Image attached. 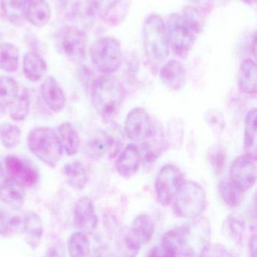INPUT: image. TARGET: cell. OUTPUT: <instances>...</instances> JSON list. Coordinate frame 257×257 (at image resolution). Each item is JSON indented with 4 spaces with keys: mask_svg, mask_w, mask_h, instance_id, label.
<instances>
[{
    "mask_svg": "<svg viewBox=\"0 0 257 257\" xmlns=\"http://www.w3.org/2000/svg\"><path fill=\"white\" fill-rule=\"evenodd\" d=\"M23 70L27 79L36 82L45 75L47 63L40 54L35 51H29L24 54L23 59Z\"/></svg>",
    "mask_w": 257,
    "mask_h": 257,
    "instance_id": "22",
    "label": "cell"
},
{
    "mask_svg": "<svg viewBox=\"0 0 257 257\" xmlns=\"http://www.w3.org/2000/svg\"><path fill=\"white\" fill-rule=\"evenodd\" d=\"M57 130L63 151L69 156L76 154L79 149L80 137L73 124L70 122H64Z\"/></svg>",
    "mask_w": 257,
    "mask_h": 257,
    "instance_id": "25",
    "label": "cell"
},
{
    "mask_svg": "<svg viewBox=\"0 0 257 257\" xmlns=\"http://www.w3.org/2000/svg\"><path fill=\"white\" fill-rule=\"evenodd\" d=\"M22 232L27 245L33 250L38 248L43 235V223L40 216L33 211L27 213L23 223Z\"/></svg>",
    "mask_w": 257,
    "mask_h": 257,
    "instance_id": "21",
    "label": "cell"
},
{
    "mask_svg": "<svg viewBox=\"0 0 257 257\" xmlns=\"http://www.w3.org/2000/svg\"><path fill=\"white\" fill-rule=\"evenodd\" d=\"M165 136L161 128L155 123L149 136L141 142L142 159H144L147 163L155 161L164 151L166 144Z\"/></svg>",
    "mask_w": 257,
    "mask_h": 257,
    "instance_id": "18",
    "label": "cell"
},
{
    "mask_svg": "<svg viewBox=\"0 0 257 257\" xmlns=\"http://www.w3.org/2000/svg\"><path fill=\"white\" fill-rule=\"evenodd\" d=\"M19 66V50L11 42L0 43V69L14 73Z\"/></svg>",
    "mask_w": 257,
    "mask_h": 257,
    "instance_id": "28",
    "label": "cell"
},
{
    "mask_svg": "<svg viewBox=\"0 0 257 257\" xmlns=\"http://www.w3.org/2000/svg\"><path fill=\"white\" fill-rule=\"evenodd\" d=\"M244 146L245 154L256 158V109L247 113L244 126Z\"/></svg>",
    "mask_w": 257,
    "mask_h": 257,
    "instance_id": "30",
    "label": "cell"
},
{
    "mask_svg": "<svg viewBox=\"0 0 257 257\" xmlns=\"http://www.w3.org/2000/svg\"><path fill=\"white\" fill-rule=\"evenodd\" d=\"M190 2L195 5H198V6H205V5L209 4L212 0H190Z\"/></svg>",
    "mask_w": 257,
    "mask_h": 257,
    "instance_id": "45",
    "label": "cell"
},
{
    "mask_svg": "<svg viewBox=\"0 0 257 257\" xmlns=\"http://www.w3.org/2000/svg\"><path fill=\"white\" fill-rule=\"evenodd\" d=\"M205 120L214 134H221L226 128V122L223 114L215 108H211L205 112Z\"/></svg>",
    "mask_w": 257,
    "mask_h": 257,
    "instance_id": "37",
    "label": "cell"
},
{
    "mask_svg": "<svg viewBox=\"0 0 257 257\" xmlns=\"http://www.w3.org/2000/svg\"><path fill=\"white\" fill-rule=\"evenodd\" d=\"M173 202L177 215L190 220L197 218L206 209V192L199 183L185 181L177 192Z\"/></svg>",
    "mask_w": 257,
    "mask_h": 257,
    "instance_id": "6",
    "label": "cell"
},
{
    "mask_svg": "<svg viewBox=\"0 0 257 257\" xmlns=\"http://www.w3.org/2000/svg\"><path fill=\"white\" fill-rule=\"evenodd\" d=\"M148 257H178V256L173 250L161 244L160 246L154 247L149 253Z\"/></svg>",
    "mask_w": 257,
    "mask_h": 257,
    "instance_id": "42",
    "label": "cell"
},
{
    "mask_svg": "<svg viewBox=\"0 0 257 257\" xmlns=\"http://www.w3.org/2000/svg\"><path fill=\"white\" fill-rule=\"evenodd\" d=\"M244 3H247L248 5H253L256 3V0H241Z\"/></svg>",
    "mask_w": 257,
    "mask_h": 257,
    "instance_id": "47",
    "label": "cell"
},
{
    "mask_svg": "<svg viewBox=\"0 0 257 257\" xmlns=\"http://www.w3.org/2000/svg\"><path fill=\"white\" fill-rule=\"evenodd\" d=\"M24 0H0L3 13L9 22L14 25H23L24 20L23 15Z\"/></svg>",
    "mask_w": 257,
    "mask_h": 257,
    "instance_id": "35",
    "label": "cell"
},
{
    "mask_svg": "<svg viewBox=\"0 0 257 257\" xmlns=\"http://www.w3.org/2000/svg\"><path fill=\"white\" fill-rule=\"evenodd\" d=\"M90 56L95 69L104 75H111L119 70L123 59L120 45L111 37L101 38L94 42Z\"/></svg>",
    "mask_w": 257,
    "mask_h": 257,
    "instance_id": "7",
    "label": "cell"
},
{
    "mask_svg": "<svg viewBox=\"0 0 257 257\" xmlns=\"http://www.w3.org/2000/svg\"><path fill=\"white\" fill-rule=\"evenodd\" d=\"M5 164L10 178L23 187H32L37 183L39 175L36 169L20 157L8 156L5 159Z\"/></svg>",
    "mask_w": 257,
    "mask_h": 257,
    "instance_id": "13",
    "label": "cell"
},
{
    "mask_svg": "<svg viewBox=\"0 0 257 257\" xmlns=\"http://www.w3.org/2000/svg\"><path fill=\"white\" fill-rule=\"evenodd\" d=\"M204 257H233L226 249L222 247H214L208 249Z\"/></svg>",
    "mask_w": 257,
    "mask_h": 257,
    "instance_id": "43",
    "label": "cell"
},
{
    "mask_svg": "<svg viewBox=\"0 0 257 257\" xmlns=\"http://www.w3.org/2000/svg\"><path fill=\"white\" fill-rule=\"evenodd\" d=\"M5 172L3 169V165H2L1 161H0V184L3 182V180L5 179Z\"/></svg>",
    "mask_w": 257,
    "mask_h": 257,
    "instance_id": "46",
    "label": "cell"
},
{
    "mask_svg": "<svg viewBox=\"0 0 257 257\" xmlns=\"http://www.w3.org/2000/svg\"><path fill=\"white\" fill-rule=\"evenodd\" d=\"M219 193L222 200L229 205L235 208L241 205L244 197V193L238 186L235 185L230 180H223L218 186Z\"/></svg>",
    "mask_w": 257,
    "mask_h": 257,
    "instance_id": "31",
    "label": "cell"
},
{
    "mask_svg": "<svg viewBox=\"0 0 257 257\" xmlns=\"http://www.w3.org/2000/svg\"><path fill=\"white\" fill-rule=\"evenodd\" d=\"M204 24L203 12L195 6H186L181 13L172 14L165 27L169 45L174 51L178 54L188 52Z\"/></svg>",
    "mask_w": 257,
    "mask_h": 257,
    "instance_id": "2",
    "label": "cell"
},
{
    "mask_svg": "<svg viewBox=\"0 0 257 257\" xmlns=\"http://www.w3.org/2000/svg\"><path fill=\"white\" fill-rule=\"evenodd\" d=\"M23 15L35 27H42L50 21L51 9L46 0H24Z\"/></svg>",
    "mask_w": 257,
    "mask_h": 257,
    "instance_id": "19",
    "label": "cell"
},
{
    "mask_svg": "<svg viewBox=\"0 0 257 257\" xmlns=\"http://www.w3.org/2000/svg\"><path fill=\"white\" fill-rule=\"evenodd\" d=\"M240 90L247 94H256L257 90L256 64L251 59L244 60L238 73Z\"/></svg>",
    "mask_w": 257,
    "mask_h": 257,
    "instance_id": "23",
    "label": "cell"
},
{
    "mask_svg": "<svg viewBox=\"0 0 257 257\" xmlns=\"http://www.w3.org/2000/svg\"><path fill=\"white\" fill-rule=\"evenodd\" d=\"M130 232L141 244H146L153 235L155 226L150 216L143 214L137 215L131 223Z\"/></svg>",
    "mask_w": 257,
    "mask_h": 257,
    "instance_id": "26",
    "label": "cell"
},
{
    "mask_svg": "<svg viewBox=\"0 0 257 257\" xmlns=\"http://www.w3.org/2000/svg\"><path fill=\"white\" fill-rule=\"evenodd\" d=\"M65 247L63 242L56 241L53 242L47 249L44 257H65Z\"/></svg>",
    "mask_w": 257,
    "mask_h": 257,
    "instance_id": "41",
    "label": "cell"
},
{
    "mask_svg": "<svg viewBox=\"0 0 257 257\" xmlns=\"http://www.w3.org/2000/svg\"><path fill=\"white\" fill-rule=\"evenodd\" d=\"M120 0H88V3L92 6L95 13L98 15H107Z\"/></svg>",
    "mask_w": 257,
    "mask_h": 257,
    "instance_id": "40",
    "label": "cell"
},
{
    "mask_svg": "<svg viewBox=\"0 0 257 257\" xmlns=\"http://www.w3.org/2000/svg\"><path fill=\"white\" fill-rule=\"evenodd\" d=\"M141 160L140 148L135 144H128L116 160V171L122 178H131L138 171Z\"/></svg>",
    "mask_w": 257,
    "mask_h": 257,
    "instance_id": "15",
    "label": "cell"
},
{
    "mask_svg": "<svg viewBox=\"0 0 257 257\" xmlns=\"http://www.w3.org/2000/svg\"><path fill=\"white\" fill-rule=\"evenodd\" d=\"M87 35L80 29L67 26L62 30L61 45L66 56L71 58H80L85 52Z\"/></svg>",
    "mask_w": 257,
    "mask_h": 257,
    "instance_id": "14",
    "label": "cell"
},
{
    "mask_svg": "<svg viewBox=\"0 0 257 257\" xmlns=\"http://www.w3.org/2000/svg\"><path fill=\"white\" fill-rule=\"evenodd\" d=\"M27 144L32 154L50 167H55L63 155L58 135L49 127L33 128L29 133Z\"/></svg>",
    "mask_w": 257,
    "mask_h": 257,
    "instance_id": "5",
    "label": "cell"
},
{
    "mask_svg": "<svg viewBox=\"0 0 257 257\" xmlns=\"http://www.w3.org/2000/svg\"><path fill=\"white\" fill-rule=\"evenodd\" d=\"M9 114L14 121L20 122L25 120L30 112V99L28 92L24 91L18 94V97L9 105Z\"/></svg>",
    "mask_w": 257,
    "mask_h": 257,
    "instance_id": "33",
    "label": "cell"
},
{
    "mask_svg": "<svg viewBox=\"0 0 257 257\" xmlns=\"http://www.w3.org/2000/svg\"><path fill=\"white\" fill-rule=\"evenodd\" d=\"M41 94L47 106L54 112H60L64 108L66 96L54 77L49 76L44 80L41 85Z\"/></svg>",
    "mask_w": 257,
    "mask_h": 257,
    "instance_id": "16",
    "label": "cell"
},
{
    "mask_svg": "<svg viewBox=\"0 0 257 257\" xmlns=\"http://www.w3.org/2000/svg\"><path fill=\"white\" fill-rule=\"evenodd\" d=\"M18 83L9 76H0V108H6L18 97Z\"/></svg>",
    "mask_w": 257,
    "mask_h": 257,
    "instance_id": "34",
    "label": "cell"
},
{
    "mask_svg": "<svg viewBox=\"0 0 257 257\" xmlns=\"http://www.w3.org/2000/svg\"><path fill=\"white\" fill-rule=\"evenodd\" d=\"M249 249H250V257H256V235L253 234L250 239V244H249Z\"/></svg>",
    "mask_w": 257,
    "mask_h": 257,
    "instance_id": "44",
    "label": "cell"
},
{
    "mask_svg": "<svg viewBox=\"0 0 257 257\" xmlns=\"http://www.w3.org/2000/svg\"><path fill=\"white\" fill-rule=\"evenodd\" d=\"M246 229V221L244 216L238 212L229 214L222 226L223 235L235 242H239Z\"/></svg>",
    "mask_w": 257,
    "mask_h": 257,
    "instance_id": "27",
    "label": "cell"
},
{
    "mask_svg": "<svg viewBox=\"0 0 257 257\" xmlns=\"http://www.w3.org/2000/svg\"><path fill=\"white\" fill-rule=\"evenodd\" d=\"M226 159V151L223 147H214L208 152V161L215 173L219 174L223 172Z\"/></svg>",
    "mask_w": 257,
    "mask_h": 257,
    "instance_id": "38",
    "label": "cell"
},
{
    "mask_svg": "<svg viewBox=\"0 0 257 257\" xmlns=\"http://www.w3.org/2000/svg\"><path fill=\"white\" fill-rule=\"evenodd\" d=\"M63 173L66 182L74 190H83L89 183L87 169L81 162L74 161L66 163L63 168Z\"/></svg>",
    "mask_w": 257,
    "mask_h": 257,
    "instance_id": "24",
    "label": "cell"
},
{
    "mask_svg": "<svg viewBox=\"0 0 257 257\" xmlns=\"http://www.w3.org/2000/svg\"><path fill=\"white\" fill-rule=\"evenodd\" d=\"M142 244L128 230L124 235L122 240V247L124 248V254L125 257H135L138 253Z\"/></svg>",
    "mask_w": 257,
    "mask_h": 257,
    "instance_id": "39",
    "label": "cell"
},
{
    "mask_svg": "<svg viewBox=\"0 0 257 257\" xmlns=\"http://www.w3.org/2000/svg\"><path fill=\"white\" fill-rule=\"evenodd\" d=\"M211 237L209 220L199 217L164 234L161 244L178 257H204L209 249Z\"/></svg>",
    "mask_w": 257,
    "mask_h": 257,
    "instance_id": "1",
    "label": "cell"
},
{
    "mask_svg": "<svg viewBox=\"0 0 257 257\" xmlns=\"http://www.w3.org/2000/svg\"><path fill=\"white\" fill-rule=\"evenodd\" d=\"M98 215L93 201L89 197H82L75 203L73 211V224L78 232L91 234L98 226Z\"/></svg>",
    "mask_w": 257,
    "mask_h": 257,
    "instance_id": "12",
    "label": "cell"
},
{
    "mask_svg": "<svg viewBox=\"0 0 257 257\" xmlns=\"http://www.w3.org/2000/svg\"><path fill=\"white\" fill-rule=\"evenodd\" d=\"M229 179L243 191L250 190L256 181V158L247 154L237 157L229 169Z\"/></svg>",
    "mask_w": 257,
    "mask_h": 257,
    "instance_id": "10",
    "label": "cell"
},
{
    "mask_svg": "<svg viewBox=\"0 0 257 257\" xmlns=\"http://www.w3.org/2000/svg\"><path fill=\"white\" fill-rule=\"evenodd\" d=\"M184 172L176 165L163 166L155 181V190L158 202L167 207L172 204L177 192L185 182Z\"/></svg>",
    "mask_w": 257,
    "mask_h": 257,
    "instance_id": "8",
    "label": "cell"
},
{
    "mask_svg": "<svg viewBox=\"0 0 257 257\" xmlns=\"http://www.w3.org/2000/svg\"><path fill=\"white\" fill-rule=\"evenodd\" d=\"M124 257H125V256H124Z\"/></svg>",
    "mask_w": 257,
    "mask_h": 257,
    "instance_id": "48",
    "label": "cell"
},
{
    "mask_svg": "<svg viewBox=\"0 0 257 257\" xmlns=\"http://www.w3.org/2000/svg\"><path fill=\"white\" fill-rule=\"evenodd\" d=\"M95 14L88 2L87 3H78L71 13L72 22L75 23L72 25V27L80 29L86 33L93 26Z\"/></svg>",
    "mask_w": 257,
    "mask_h": 257,
    "instance_id": "29",
    "label": "cell"
},
{
    "mask_svg": "<svg viewBox=\"0 0 257 257\" xmlns=\"http://www.w3.org/2000/svg\"><path fill=\"white\" fill-rule=\"evenodd\" d=\"M122 140L119 131L110 133L98 130L86 142V154L93 160H100L104 157H114L120 151Z\"/></svg>",
    "mask_w": 257,
    "mask_h": 257,
    "instance_id": "9",
    "label": "cell"
},
{
    "mask_svg": "<svg viewBox=\"0 0 257 257\" xmlns=\"http://www.w3.org/2000/svg\"><path fill=\"white\" fill-rule=\"evenodd\" d=\"M185 67L176 60H172L164 63L160 71V78L162 84L172 91L181 90L186 81Z\"/></svg>",
    "mask_w": 257,
    "mask_h": 257,
    "instance_id": "17",
    "label": "cell"
},
{
    "mask_svg": "<svg viewBox=\"0 0 257 257\" xmlns=\"http://www.w3.org/2000/svg\"><path fill=\"white\" fill-rule=\"evenodd\" d=\"M94 106L104 120H110L120 109L125 99V90L119 80L111 75H103L92 86Z\"/></svg>",
    "mask_w": 257,
    "mask_h": 257,
    "instance_id": "3",
    "label": "cell"
},
{
    "mask_svg": "<svg viewBox=\"0 0 257 257\" xmlns=\"http://www.w3.org/2000/svg\"><path fill=\"white\" fill-rule=\"evenodd\" d=\"M155 122L145 108H133L125 120V133L133 142H142L153 128Z\"/></svg>",
    "mask_w": 257,
    "mask_h": 257,
    "instance_id": "11",
    "label": "cell"
},
{
    "mask_svg": "<svg viewBox=\"0 0 257 257\" xmlns=\"http://www.w3.org/2000/svg\"><path fill=\"white\" fill-rule=\"evenodd\" d=\"M24 187L12 178H5L0 184V200L13 209L18 210L25 202Z\"/></svg>",
    "mask_w": 257,
    "mask_h": 257,
    "instance_id": "20",
    "label": "cell"
},
{
    "mask_svg": "<svg viewBox=\"0 0 257 257\" xmlns=\"http://www.w3.org/2000/svg\"><path fill=\"white\" fill-rule=\"evenodd\" d=\"M21 130L16 125L4 123L0 126V142L6 148H14L19 144Z\"/></svg>",
    "mask_w": 257,
    "mask_h": 257,
    "instance_id": "36",
    "label": "cell"
},
{
    "mask_svg": "<svg viewBox=\"0 0 257 257\" xmlns=\"http://www.w3.org/2000/svg\"><path fill=\"white\" fill-rule=\"evenodd\" d=\"M145 52L152 63L160 64L167 60L170 54V45L165 24L158 15H149L143 27Z\"/></svg>",
    "mask_w": 257,
    "mask_h": 257,
    "instance_id": "4",
    "label": "cell"
},
{
    "mask_svg": "<svg viewBox=\"0 0 257 257\" xmlns=\"http://www.w3.org/2000/svg\"><path fill=\"white\" fill-rule=\"evenodd\" d=\"M69 257H89L90 255V241L87 235L76 232L69 236L67 243Z\"/></svg>",
    "mask_w": 257,
    "mask_h": 257,
    "instance_id": "32",
    "label": "cell"
}]
</instances>
